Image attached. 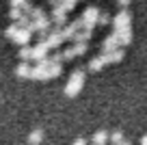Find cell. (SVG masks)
<instances>
[{
	"label": "cell",
	"instance_id": "6da1fadb",
	"mask_svg": "<svg viewBox=\"0 0 147 145\" xmlns=\"http://www.w3.org/2000/svg\"><path fill=\"white\" fill-rule=\"evenodd\" d=\"M61 72H63V65L52 61L50 56H46V59L37 61V63L32 65L30 80H52V78L61 76Z\"/></svg>",
	"mask_w": 147,
	"mask_h": 145
},
{
	"label": "cell",
	"instance_id": "7a4b0ae2",
	"mask_svg": "<svg viewBox=\"0 0 147 145\" xmlns=\"http://www.w3.org/2000/svg\"><path fill=\"white\" fill-rule=\"evenodd\" d=\"M48 52H50V45L46 43V41H39L37 45H32V48H28V45H24L22 50H20V59L22 61H41L48 56Z\"/></svg>",
	"mask_w": 147,
	"mask_h": 145
},
{
	"label": "cell",
	"instance_id": "3957f363",
	"mask_svg": "<svg viewBox=\"0 0 147 145\" xmlns=\"http://www.w3.org/2000/svg\"><path fill=\"white\" fill-rule=\"evenodd\" d=\"M7 37H9L11 41H15L18 45H28V41H30V35H32V30L28 26H22L20 22H13L9 28H7V33H5Z\"/></svg>",
	"mask_w": 147,
	"mask_h": 145
},
{
	"label": "cell",
	"instance_id": "277c9868",
	"mask_svg": "<svg viewBox=\"0 0 147 145\" xmlns=\"http://www.w3.org/2000/svg\"><path fill=\"white\" fill-rule=\"evenodd\" d=\"M82 87H84V72L82 69H76V72H71L67 85H65V95L67 98H76L82 91Z\"/></svg>",
	"mask_w": 147,
	"mask_h": 145
},
{
	"label": "cell",
	"instance_id": "5b68a950",
	"mask_svg": "<svg viewBox=\"0 0 147 145\" xmlns=\"http://www.w3.org/2000/svg\"><path fill=\"white\" fill-rule=\"evenodd\" d=\"M100 13H102V9L100 7H87V11L82 13V24H84V28H91L93 30V26H97V18H100Z\"/></svg>",
	"mask_w": 147,
	"mask_h": 145
},
{
	"label": "cell",
	"instance_id": "8992f818",
	"mask_svg": "<svg viewBox=\"0 0 147 145\" xmlns=\"http://www.w3.org/2000/svg\"><path fill=\"white\" fill-rule=\"evenodd\" d=\"M130 22H132V15H130V11H128V9H121L119 13L115 15V20H113V28H115V30H119V28H125V26H130Z\"/></svg>",
	"mask_w": 147,
	"mask_h": 145
},
{
	"label": "cell",
	"instance_id": "52a82bcc",
	"mask_svg": "<svg viewBox=\"0 0 147 145\" xmlns=\"http://www.w3.org/2000/svg\"><path fill=\"white\" fill-rule=\"evenodd\" d=\"M52 22H54L59 28H63L65 24H67V11H65L63 7L56 5L54 9H52Z\"/></svg>",
	"mask_w": 147,
	"mask_h": 145
},
{
	"label": "cell",
	"instance_id": "ba28073f",
	"mask_svg": "<svg viewBox=\"0 0 147 145\" xmlns=\"http://www.w3.org/2000/svg\"><path fill=\"white\" fill-rule=\"evenodd\" d=\"M117 48H123V45H121L119 35H117V33H113L110 37H106V39H104V43H102V50H104V52H110V50H117Z\"/></svg>",
	"mask_w": 147,
	"mask_h": 145
},
{
	"label": "cell",
	"instance_id": "9c48e42d",
	"mask_svg": "<svg viewBox=\"0 0 147 145\" xmlns=\"http://www.w3.org/2000/svg\"><path fill=\"white\" fill-rule=\"evenodd\" d=\"M104 54V59H106V63H119V61H123V56H125V50L123 48H117V50H110V52H102Z\"/></svg>",
	"mask_w": 147,
	"mask_h": 145
},
{
	"label": "cell",
	"instance_id": "30bf717a",
	"mask_svg": "<svg viewBox=\"0 0 147 145\" xmlns=\"http://www.w3.org/2000/svg\"><path fill=\"white\" fill-rule=\"evenodd\" d=\"M110 141V134L106 130H97L95 134H93V139H91V143L93 145H106Z\"/></svg>",
	"mask_w": 147,
	"mask_h": 145
},
{
	"label": "cell",
	"instance_id": "8fae6325",
	"mask_svg": "<svg viewBox=\"0 0 147 145\" xmlns=\"http://www.w3.org/2000/svg\"><path fill=\"white\" fill-rule=\"evenodd\" d=\"M30 72H32V65L28 63V61H22V63L18 65V69H15V74H18L20 78H30Z\"/></svg>",
	"mask_w": 147,
	"mask_h": 145
},
{
	"label": "cell",
	"instance_id": "7c38bea8",
	"mask_svg": "<svg viewBox=\"0 0 147 145\" xmlns=\"http://www.w3.org/2000/svg\"><path fill=\"white\" fill-rule=\"evenodd\" d=\"M117 35H119V39H121V45H128L130 41H132V28L130 26H125V28H119V30H115Z\"/></svg>",
	"mask_w": 147,
	"mask_h": 145
},
{
	"label": "cell",
	"instance_id": "4fadbf2b",
	"mask_svg": "<svg viewBox=\"0 0 147 145\" xmlns=\"http://www.w3.org/2000/svg\"><path fill=\"white\" fill-rule=\"evenodd\" d=\"M104 65H108V63H106V59H104V54H100V56H95V59L89 61V69H91V72H100Z\"/></svg>",
	"mask_w": 147,
	"mask_h": 145
},
{
	"label": "cell",
	"instance_id": "5bb4252c",
	"mask_svg": "<svg viewBox=\"0 0 147 145\" xmlns=\"http://www.w3.org/2000/svg\"><path fill=\"white\" fill-rule=\"evenodd\" d=\"M41 141H43V130L41 128H35V130L28 134V143L30 145H41Z\"/></svg>",
	"mask_w": 147,
	"mask_h": 145
},
{
	"label": "cell",
	"instance_id": "9a60e30c",
	"mask_svg": "<svg viewBox=\"0 0 147 145\" xmlns=\"http://www.w3.org/2000/svg\"><path fill=\"white\" fill-rule=\"evenodd\" d=\"M123 141H125L123 132H121V130H115L113 134H110V141H108V143H110V145H121Z\"/></svg>",
	"mask_w": 147,
	"mask_h": 145
},
{
	"label": "cell",
	"instance_id": "2e32d148",
	"mask_svg": "<svg viewBox=\"0 0 147 145\" xmlns=\"http://www.w3.org/2000/svg\"><path fill=\"white\" fill-rule=\"evenodd\" d=\"M74 54L76 56H80V54H84L87 52V41H74Z\"/></svg>",
	"mask_w": 147,
	"mask_h": 145
},
{
	"label": "cell",
	"instance_id": "e0dca14e",
	"mask_svg": "<svg viewBox=\"0 0 147 145\" xmlns=\"http://www.w3.org/2000/svg\"><path fill=\"white\" fill-rule=\"evenodd\" d=\"M89 37H91V28H80L74 37V41H89Z\"/></svg>",
	"mask_w": 147,
	"mask_h": 145
},
{
	"label": "cell",
	"instance_id": "ac0fdd59",
	"mask_svg": "<svg viewBox=\"0 0 147 145\" xmlns=\"http://www.w3.org/2000/svg\"><path fill=\"white\" fill-rule=\"evenodd\" d=\"M9 18L13 20V22H20V20L24 18V9H22V7H11V13H9Z\"/></svg>",
	"mask_w": 147,
	"mask_h": 145
},
{
	"label": "cell",
	"instance_id": "d6986e66",
	"mask_svg": "<svg viewBox=\"0 0 147 145\" xmlns=\"http://www.w3.org/2000/svg\"><path fill=\"white\" fill-rule=\"evenodd\" d=\"M43 13H46V11H43L41 7H32V9L28 11V18H30V20H37V18H41Z\"/></svg>",
	"mask_w": 147,
	"mask_h": 145
},
{
	"label": "cell",
	"instance_id": "ffe728a7",
	"mask_svg": "<svg viewBox=\"0 0 147 145\" xmlns=\"http://www.w3.org/2000/svg\"><path fill=\"white\" fill-rule=\"evenodd\" d=\"M76 2H78V0H61V5H59V7H63V9L69 13V11L76 7Z\"/></svg>",
	"mask_w": 147,
	"mask_h": 145
},
{
	"label": "cell",
	"instance_id": "44dd1931",
	"mask_svg": "<svg viewBox=\"0 0 147 145\" xmlns=\"http://www.w3.org/2000/svg\"><path fill=\"white\" fill-rule=\"evenodd\" d=\"M108 13H104V11H102L100 13V18H97V26H106V24H108Z\"/></svg>",
	"mask_w": 147,
	"mask_h": 145
},
{
	"label": "cell",
	"instance_id": "7402d4cb",
	"mask_svg": "<svg viewBox=\"0 0 147 145\" xmlns=\"http://www.w3.org/2000/svg\"><path fill=\"white\" fill-rule=\"evenodd\" d=\"M130 2H132V0H117L119 9H125V7H130Z\"/></svg>",
	"mask_w": 147,
	"mask_h": 145
},
{
	"label": "cell",
	"instance_id": "603a6c76",
	"mask_svg": "<svg viewBox=\"0 0 147 145\" xmlns=\"http://www.w3.org/2000/svg\"><path fill=\"white\" fill-rule=\"evenodd\" d=\"M24 2H28V0H11V7H22Z\"/></svg>",
	"mask_w": 147,
	"mask_h": 145
},
{
	"label": "cell",
	"instance_id": "cb8c5ba5",
	"mask_svg": "<svg viewBox=\"0 0 147 145\" xmlns=\"http://www.w3.org/2000/svg\"><path fill=\"white\" fill-rule=\"evenodd\" d=\"M74 145H87V141H84V139H76V141H74Z\"/></svg>",
	"mask_w": 147,
	"mask_h": 145
},
{
	"label": "cell",
	"instance_id": "d4e9b609",
	"mask_svg": "<svg viewBox=\"0 0 147 145\" xmlns=\"http://www.w3.org/2000/svg\"><path fill=\"white\" fill-rule=\"evenodd\" d=\"M141 145H147V134H145V136L141 139Z\"/></svg>",
	"mask_w": 147,
	"mask_h": 145
},
{
	"label": "cell",
	"instance_id": "484cf974",
	"mask_svg": "<svg viewBox=\"0 0 147 145\" xmlns=\"http://www.w3.org/2000/svg\"><path fill=\"white\" fill-rule=\"evenodd\" d=\"M121 145H132V143H130V141H123V143H121Z\"/></svg>",
	"mask_w": 147,
	"mask_h": 145
}]
</instances>
